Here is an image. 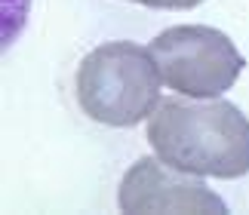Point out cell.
I'll use <instances>...</instances> for the list:
<instances>
[{"mask_svg": "<svg viewBox=\"0 0 249 215\" xmlns=\"http://www.w3.org/2000/svg\"><path fill=\"white\" fill-rule=\"evenodd\" d=\"M145 139L172 169L200 179L249 175V117L234 102L172 95L148 117Z\"/></svg>", "mask_w": 249, "mask_h": 215, "instance_id": "6da1fadb", "label": "cell"}, {"mask_svg": "<svg viewBox=\"0 0 249 215\" xmlns=\"http://www.w3.org/2000/svg\"><path fill=\"white\" fill-rule=\"evenodd\" d=\"M163 77L148 46L108 40L89 50L74 74V95L89 120L114 129L148 123L163 102Z\"/></svg>", "mask_w": 249, "mask_h": 215, "instance_id": "7a4b0ae2", "label": "cell"}, {"mask_svg": "<svg viewBox=\"0 0 249 215\" xmlns=\"http://www.w3.org/2000/svg\"><path fill=\"white\" fill-rule=\"evenodd\" d=\"M163 86L185 99H222L240 80L246 58L213 25H172L148 43Z\"/></svg>", "mask_w": 249, "mask_h": 215, "instance_id": "3957f363", "label": "cell"}, {"mask_svg": "<svg viewBox=\"0 0 249 215\" xmlns=\"http://www.w3.org/2000/svg\"><path fill=\"white\" fill-rule=\"evenodd\" d=\"M120 212H228V203L200 179L172 169L157 154L139 157L117 188Z\"/></svg>", "mask_w": 249, "mask_h": 215, "instance_id": "277c9868", "label": "cell"}, {"mask_svg": "<svg viewBox=\"0 0 249 215\" xmlns=\"http://www.w3.org/2000/svg\"><path fill=\"white\" fill-rule=\"evenodd\" d=\"M28 9L31 0H3V50L16 43V37L22 34L28 22Z\"/></svg>", "mask_w": 249, "mask_h": 215, "instance_id": "5b68a950", "label": "cell"}, {"mask_svg": "<svg viewBox=\"0 0 249 215\" xmlns=\"http://www.w3.org/2000/svg\"><path fill=\"white\" fill-rule=\"evenodd\" d=\"M126 3H139L148 9H194L206 0H126Z\"/></svg>", "mask_w": 249, "mask_h": 215, "instance_id": "8992f818", "label": "cell"}]
</instances>
